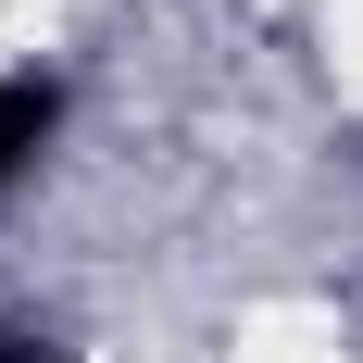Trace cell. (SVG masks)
<instances>
[{
	"label": "cell",
	"instance_id": "2",
	"mask_svg": "<svg viewBox=\"0 0 363 363\" xmlns=\"http://www.w3.org/2000/svg\"><path fill=\"white\" fill-rule=\"evenodd\" d=\"M0 363H75L63 338H26V326H0Z\"/></svg>",
	"mask_w": 363,
	"mask_h": 363
},
{
	"label": "cell",
	"instance_id": "1",
	"mask_svg": "<svg viewBox=\"0 0 363 363\" xmlns=\"http://www.w3.org/2000/svg\"><path fill=\"white\" fill-rule=\"evenodd\" d=\"M50 113H63V88H50V75H0V188H13V176L38 163Z\"/></svg>",
	"mask_w": 363,
	"mask_h": 363
}]
</instances>
